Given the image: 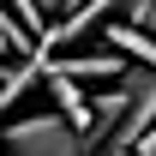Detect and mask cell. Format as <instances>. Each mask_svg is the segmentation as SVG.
Returning a JSON list of instances; mask_svg holds the SVG:
<instances>
[{
  "label": "cell",
  "instance_id": "6da1fadb",
  "mask_svg": "<svg viewBox=\"0 0 156 156\" xmlns=\"http://www.w3.org/2000/svg\"><path fill=\"white\" fill-rule=\"evenodd\" d=\"M0 156H96L90 150V138L78 120L54 114H24V120H6V132H0Z\"/></svg>",
  "mask_w": 156,
  "mask_h": 156
},
{
  "label": "cell",
  "instance_id": "7a4b0ae2",
  "mask_svg": "<svg viewBox=\"0 0 156 156\" xmlns=\"http://www.w3.org/2000/svg\"><path fill=\"white\" fill-rule=\"evenodd\" d=\"M36 60V72H66V78H78V84H90V78H96V84H120V78H126V66H132V60L120 54L114 42H108V48H84V54H30Z\"/></svg>",
  "mask_w": 156,
  "mask_h": 156
},
{
  "label": "cell",
  "instance_id": "3957f363",
  "mask_svg": "<svg viewBox=\"0 0 156 156\" xmlns=\"http://www.w3.org/2000/svg\"><path fill=\"white\" fill-rule=\"evenodd\" d=\"M48 78V96H54V108L66 120H78V126H84V120H90V96H84V84H78V78H66V72H42Z\"/></svg>",
  "mask_w": 156,
  "mask_h": 156
},
{
  "label": "cell",
  "instance_id": "277c9868",
  "mask_svg": "<svg viewBox=\"0 0 156 156\" xmlns=\"http://www.w3.org/2000/svg\"><path fill=\"white\" fill-rule=\"evenodd\" d=\"M108 42H114L126 60H138V66H156V36L144 24H108Z\"/></svg>",
  "mask_w": 156,
  "mask_h": 156
},
{
  "label": "cell",
  "instance_id": "5b68a950",
  "mask_svg": "<svg viewBox=\"0 0 156 156\" xmlns=\"http://www.w3.org/2000/svg\"><path fill=\"white\" fill-rule=\"evenodd\" d=\"M0 36L12 42V48H24V54H30V48H36V36H30V30H24V18H12V12H6V6H0Z\"/></svg>",
  "mask_w": 156,
  "mask_h": 156
},
{
  "label": "cell",
  "instance_id": "8992f818",
  "mask_svg": "<svg viewBox=\"0 0 156 156\" xmlns=\"http://www.w3.org/2000/svg\"><path fill=\"white\" fill-rule=\"evenodd\" d=\"M138 24H144V30H150V36H156V0H150V6H144V18H138Z\"/></svg>",
  "mask_w": 156,
  "mask_h": 156
},
{
  "label": "cell",
  "instance_id": "52a82bcc",
  "mask_svg": "<svg viewBox=\"0 0 156 156\" xmlns=\"http://www.w3.org/2000/svg\"><path fill=\"white\" fill-rule=\"evenodd\" d=\"M6 48H12V42H6V36H0V54H6Z\"/></svg>",
  "mask_w": 156,
  "mask_h": 156
},
{
  "label": "cell",
  "instance_id": "ba28073f",
  "mask_svg": "<svg viewBox=\"0 0 156 156\" xmlns=\"http://www.w3.org/2000/svg\"><path fill=\"white\" fill-rule=\"evenodd\" d=\"M0 108H6V102H0Z\"/></svg>",
  "mask_w": 156,
  "mask_h": 156
}]
</instances>
